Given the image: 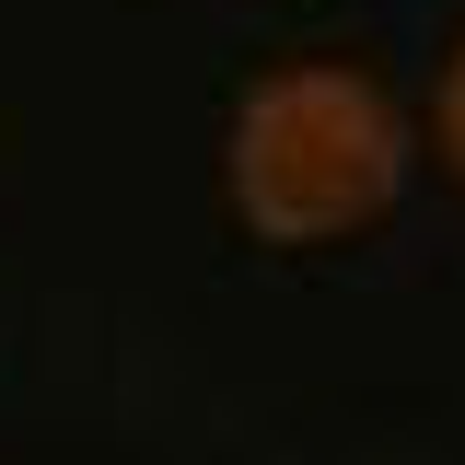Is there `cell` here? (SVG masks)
Returning a JSON list of instances; mask_svg holds the SVG:
<instances>
[{
  "label": "cell",
  "mask_w": 465,
  "mask_h": 465,
  "mask_svg": "<svg viewBox=\"0 0 465 465\" xmlns=\"http://www.w3.org/2000/svg\"><path fill=\"white\" fill-rule=\"evenodd\" d=\"M430 128H442V163L465 174V35H454V58H442V105H430Z\"/></svg>",
  "instance_id": "obj_2"
},
{
  "label": "cell",
  "mask_w": 465,
  "mask_h": 465,
  "mask_svg": "<svg viewBox=\"0 0 465 465\" xmlns=\"http://www.w3.org/2000/svg\"><path fill=\"white\" fill-rule=\"evenodd\" d=\"M407 105L349 70V58H291L268 82H244L222 128V198L244 210L256 244H349L396 210L407 186Z\"/></svg>",
  "instance_id": "obj_1"
}]
</instances>
